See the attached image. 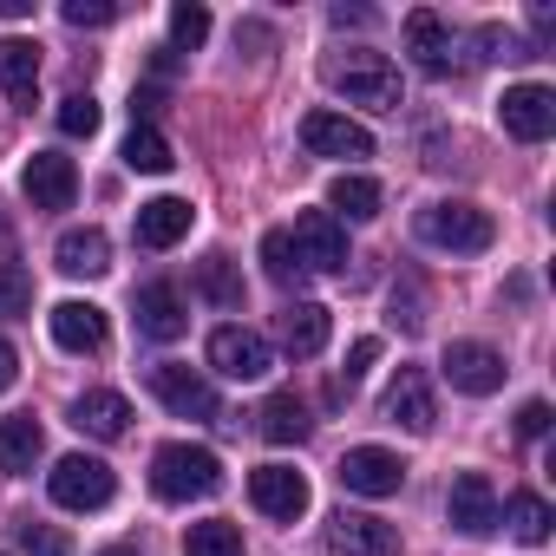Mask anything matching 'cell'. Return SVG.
I'll return each instance as SVG.
<instances>
[{
  "label": "cell",
  "mask_w": 556,
  "mask_h": 556,
  "mask_svg": "<svg viewBox=\"0 0 556 556\" xmlns=\"http://www.w3.org/2000/svg\"><path fill=\"white\" fill-rule=\"evenodd\" d=\"M334 471H341V484H348L354 497H393V491L406 484V465H400V452H387V445H354Z\"/></svg>",
  "instance_id": "cell-9"
},
{
  "label": "cell",
  "mask_w": 556,
  "mask_h": 556,
  "mask_svg": "<svg viewBox=\"0 0 556 556\" xmlns=\"http://www.w3.org/2000/svg\"><path fill=\"white\" fill-rule=\"evenodd\" d=\"M47 328H53V341H60L66 354H99V348H105V308H99V302H60V308L47 315Z\"/></svg>",
  "instance_id": "cell-18"
},
{
  "label": "cell",
  "mask_w": 556,
  "mask_h": 556,
  "mask_svg": "<svg viewBox=\"0 0 556 556\" xmlns=\"http://www.w3.org/2000/svg\"><path fill=\"white\" fill-rule=\"evenodd\" d=\"M66 27H112L118 21V0H66Z\"/></svg>",
  "instance_id": "cell-36"
},
{
  "label": "cell",
  "mask_w": 556,
  "mask_h": 556,
  "mask_svg": "<svg viewBox=\"0 0 556 556\" xmlns=\"http://www.w3.org/2000/svg\"><path fill=\"white\" fill-rule=\"evenodd\" d=\"M21 380V354H14V341H0V393H8Z\"/></svg>",
  "instance_id": "cell-41"
},
{
  "label": "cell",
  "mask_w": 556,
  "mask_h": 556,
  "mask_svg": "<svg viewBox=\"0 0 556 556\" xmlns=\"http://www.w3.org/2000/svg\"><path fill=\"white\" fill-rule=\"evenodd\" d=\"M47 491H53V504H60V510H105V504H112V491H118V478H112V465H105V458L73 452V458H60V465L47 471Z\"/></svg>",
  "instance_id": "cell-4"
},
{
  "label": "cell",
  "mask_w": 556,
  "mask_h": 556,
  "mask_svg": "<svg viewBox=\"0 0 556 556\" xmlns=\"http://www.w3.org/2000/svg\"><path fill=\"white\" fill-rule=\"evenodd\" d=\"M445 517L458 536H491L497 530V491L484 471H458L452 478V497H445Z\"/></svg>",
  "instance_id": "cell-15"
},
{
  "label": "cell",
  "mask_w": 556,
  "mask_h": 556,
  "mask_svg": "<svg viewBox=\"0 0 556 556\" xmlns=\"http://www.w3.org/2000/svg\"><path fill=\"white\" fill-rule=\"evenodd\" d=\"M289 236H295L308 275H334V268H348V229H341V216H328V210H302Z\"/></svg>",
  "instance_id": "cell-7"
},
{
  "label": "cell",
  "mask_w": 556,
  "mask_h": 556,
  "mask_svg": "<svg viewBox=\"0 0 556 556\" xmlns=\"http://www.w3.org/2000/svg\"><path fill=\"white\" fill-rule=\"evenodd\" d=\"M40 452H47V432H40V419L34 413H14V419H0V471H34L40 465Z\"/></svg>",
  "instance_id": "cell-24"
},
{
  "label": "cell",
  "mask_w": 556,
  "mask_h": 556,
  "mask_svg": "<svg viewBox=\"0 0 556 556\" xmlns=\"http://www.w3.org/2000/svg\"><path fill=\"white\" fill-rule=\"evenodd\" d=\"M151 393L177 413V419H216V387L197 374V367H177V361H157L151 367Z\"/></svg>",
  "instance_id": "cell-8"
},
{
  "label": "cell",
  "mask_w": 556,
  "mask_h": 556,
  "mask_svg": "<svg viewBox=\"0 0 556 556\" xmlns=\"http://www.w3.org/2000/svg\"><path fill=\"white\" fill-rule=\"evenodd\" d=\"M478 47H484V60H523V40L510 27H478Z\"/></svg>",
  "instance_id": "cell-38"
},
{
  "label": "cell",
  "mask_w": 556,
  "mask_h": 556,
  "mask_svg": "<svg viewBox=\"0 0 556 556\" xmlns=\"http://www.w3.org/2000/svg\"><path fill=\"white\" fill-rule=\"evenodd\" d=\"M328 334H334V321H328L321 302H289V308H282V348H289L295 361H315V354L328 348Z\"/></svg>",
  "instance_id": "cell-23"
},
{
  "label": "cell",
  "mask_w": 556,
  "mask_h": 556,
  "mask_svg": "<svg viewBox=\"0 0 556 556\" xmlns=\"http://www.w3.org/2000/svg\"><path fill=\"white\" fill-rule=\"evenodd\" d=\"M328 86L348 99V105H367V112H400V66L387 53H367L354 47L348 60L328 66Z\"/></svg>",
  "instance_id": "cell-2"
},
{
  "label": "cell",
  "mask_w": 556,
  "mask_h": 556,
  "mask_svg": "<svg viewBox=\"0 0 556 556\" xmlns=\"http://www.w3.org/2000/svg\"><path fill=\"white\" fill-rule=\"evenodd\" d=\"M223 484V458L210 445H190V439H170L151 452V491L164 504H190V497H210Z\"/></svg>",
  "instance_id": "cell-1"
},
{
  "label": "cell",
  "mask_w": 556,
  "mask_h": 556,
  "mask_svg": "<svg viewBox=\"0 0 556 556\" xmlns=\"http://www.w3.org/2000/svg\"><path fill=\"white\" fill-rule=\"evenodd\" d=\"M73 426H79L86 439H125V432H131V400L112 393V387H92V393L73 400Z\"/></svg>",
  "instance_id": "cell-19"
},
{
  "label": "cell",
  "mask_w": 556,
  "mask_h": 556,
  "mask_svg": "<svg viewBox=\"0 0 556 556\" xmlns=\"http://www.w3.org/2000/svg\"><path fill=\"white\" fill-rule=\"evenodd\" d=\"M380 413H387L393 426H406V432H432V426H439V400H432L426 367H400L393 387H387V400H380Z\"/></svg>",
  "instance_id": "cell-14"
},
{
  "label": "cell",
  "mask_w": 556,
  "mask_h": 556,
  "mask_svg": "<svg viewBox=\"0 0 556 556\" xmlns=\"http://www.w3.org/2000/svg\"><path fill=\"white\" fill-rule=\"evenodd\" d=\"M497 125L517 138V144H543L549 131H556V92L549 86H510L504 92V105H497Z\"/></svg>",
  "instance_id": "cell-6"
},
{
  "label": "cell",
  "mask_w": 556,
  "mask_h": 556,
  "mask_svg": "<svg viewBox=\"0 0 556 556\" xmlns=\"http://www.w3.org/2000/svg\"><path fill=\"white\" fill-rule=\"evenodd\" d=\"M34 14V0H0V21H27Z\"/></svg>",
  "instance_id": "cell-42"
},
{
  "label": "cell",
  "mask_w": 556,
  "mask_h": 556,
  "mask_svg": "<svg viewBox=\"0 0 556 556\" xmlns=\"http://www.w3.org/2000/svg\"><path fill=\"white\" fill-rule=\"evenodd\" d=\"M34 308V275L14 268V262H0V321H21Z\"/></svg>",
  "instance_id": "cell-33"
},
{
  "label": "cell",
  "mask_w": 556,
  "mask_h": 556,
  "mask_svg": "<svg viewBox=\"0 0 556 556\" xmlns=\"http://www.w3.org/2000/svg\"><path fill=\"white\" fill-rule=\"evenodd\" d=\"M504 517H510V536H523V543H543L549 536V504L536 497V491H510V504H504Z\"/></svg>",
  "instance_id": "cell-31"
},
{
  "label": "cell",
  "mask_w": 556,
  "mask_h": 556,
  "mask_svg": "<svg viewBox=\"0 0 556 556\" xmlns=\"http://www.w3.org/2000/svg\"><path fill=\"white\" fill-rule=\"evenodd\" d=\"M249 504H255L262 517H275V523H295V517L315 504V491H308V478H302L295 465H255V471H249Z\"/></svg>",
  "instance_id": "cell-5"
},
{
  "label": "cell",
  "mask_w": 556,
  "mask_h": 556,
  "mask_svg": "<svg viewBox=\"0 0 556 556\" xmlns=\"http://www.w3.org/2000/svg\"><path fill=\"white\" fill-rule=\"evenodd\" d=\"M21 549L27 556H66V536L53 523H21Z\"/></svg>",
  "instance_id": "cell-37"
},
{
  "label": "cell",
  "mask_w": 556,
  "mask_h": 556,
  "mask_svg": "<svg viewBox=\"0 0 556 556\" xmlns=\"http://www.w3.org/2000/svg\"><path fill=\"white\" fill-rule=\"evenodd\" d=\"M439 367H445V380H452L458 393H471V400H484V393L504 387V354L484 348V341H452Z\"/></svg>",
  "instance_id": "cell-13"
},
{
  "label": "cell",
  "mask_w": 556,
  "mask_h": 556,
  "mask_svg": "<svg viewBox=\"0 0 556 556\" xmlns=\"http://www.w3.org/2000/svg\"><path fill=\"white\" fill-rule=\"evenodd\" d=\"M255 432H262L268 445H302V439H308V406H302L295 393H268V406L255 413Z\"/></svg>",
  "instance_id": "cell-26"
},
{
  "label": "cell",
  "mask_w": 556,
  "mask_h": 556,
  "mask_svg": "<svg viewBox=\"0 0 556 556\" xmlns=\"http://www.w3.org/2000/svg\"><path fill=\"white\" fill-rule=\"evenodd\" d=\"M125 164H131V170H144V177H164L177 157H170V138H164L157 125H144V118H138V125H131V138H125Z\"/></svg>",
  "instance_id": "cell-29"
},
{
  "label": "cell",
  "mask_w": 556,
  "mask_h": 556,
  "mask_svg": "<svg viewBox=\"0 0 556 556\" xmlns=\"http://www.w3.org/2000/svg\"><path fill=\"white\" fill-rule=\"evenodd\" d=\"M302 144L315 151V157H374V131L367 125H354L348 112H308L302 118Z\"/></svg>",
  "instance_id": "cell-10"
},
{
  "label": "cell",
  "mask_w": 556,
  "mask_h": 556,
  "mask_svg": "<svg viewBox=\"0 0 556 556\" xmlns=\"http://www.w3.org/2000/svg\"><path fill=\"white\" fill-rule=\"evenodd\" d=\"M419 242L452 249V255H484V249L497 242V223H491V210L452 197V203H426V210H419Z\"/></svg>",
  "instance_id": "cell-3"
},
{
  "label": "cell",
  "mask_w": 556,
  "mask_h": 556,
  "mask_svg": "<svg viewBox=\"0 0 556 556\" xmlns=\"http://www.w3.org/2000/svg\"><path fill=\"white\" fill-rule=\"evenodd\" d=\"M210 40V8H197V0H177L170 8V47H203Z\"/></svg>",
  "instance_id": "cell-34"
},
{
  "label": "cell",
  "mask_w": 556,
  "mask_h": 556,
  "mask_svg": "<svg viewBox=\"0 0 556 556\" xmlns=\"http://www.w3.org/2000/svg\"><path fill=\"white\" fill-rule=\"evenodd\" d=\"M53 262H60V275H105L112 268V242H105V229H66L53 242Z\"/></svg>",
  "instance_id": "cell-25"
},
{
  "label": "cell",
  "mask_w": 556,
  "mask_h": 556,
  "mask_svg": "<svg viewBox=\"0 0 556 556\" xmlns=\"http://www.w3.org/2000/svg\"><path fill=\"white\" fill-rule=\"evenodd\" d=\"M60 131H66V138H92V131H99V99H92V92H73V99L60 105Z\"/></svg>",
  "instance_id": "cell-35"
},
{
  "label": "cell",
  "mask_w": 556,
  "mask_h": 556,
  "mask_svg": "<svg viewBox=\"0 0 556 556\" xmlns=\"http://www.w3.org/2000/svg\"><path fill=\"white\" fill-rule=\"evenodd\" d=\"M328 543L341 556H400V530L387 517H367V510H341L328 523Z\"/></svg>",
  "instance_id": "cell-16"
},
{
  "label": "cell",
  "mask_w": 556,
  "mask_h": 556,
  "mask_svg": "<svg viewBox=\"0 0 556 556\" xmlns=\"http://www.w3.org/2000/svg\"><path fill=\"white\" fill-rule=\"evenodd\" d=\"M517 432H523V439H543V432H549V406H543V400H523Z\"/></svg>",
  "instance_id": "cell-40"
},
{
  "label": "cell",
  "mask_w": 556,
  "mask_h": 556,
  "mask_svg": "<svg viewBox=\"0 0 556 556\" xmlns=\"http://www.w3.org/2000/svg\"><path fill=\"white\" fill-rule=\"evenodd\" d=\"M374 361H380V341H374V334H367V341H354V348H348V387H354Z\"/></svg>",
  "instance_id": "cell-39"
},
{
  "label": "cell",
  "mask_w": 556,
  "mask_h": 556,
  "mask_svg": "<svg viewBox=\"0 0 556 556\" xmlns=\"http://www.w3.org/2000/svg\"><path fill=\"white\" fill-rule=\"evenodd\" d=\"M406 53H413V66L419 73H452V27L432 14V8H413L406 14Z\"/></svg>",
  "instance_id": "cell-17"
},
{
  "label": "cell",
  "mask_w": 556,
  "mask_h": 556,
  "mask_svg": "<svg viewBox=\"0 0 556 556\" xmlns=\"http://www.w3.org/2000/svg\"><path fill=\"white\" fill-rule=\"evenodd\" d=\"M184 556H242V530L229 517H203L184 530Z\"/></svg>",
  "instance_id": "cell-30"
},
{
  "label": "cell",
  "mask_w": 556,
  "mask_h": 556,
  "mask_svg": "<svg viewBox=\"0 0 556 556\" xmlns=\"http://www.w3.org/2000/svg\"><path fill=\"white\" fill-rule=\"evenodd\" d=\"M184 328H190L184 295H177L170 282H144V289H138V334H151V341H177Z\"/></svg>",
  "instance_id": "cell-22"
},
{
  "label": "cell",
  "mask_w": 556,
  "mask_h": 556,
  "mask_svg": "<svg viewBox=\"0 0 556 556\" xmlns=\"http://www.w3.org/2000/svg\"><path fill=\"white\" fill-rule=\"evenodd\" d=\"M99 556H138V549H131V543H112V549H99Z\"/></svg>",
  "instance_id": "cell-43"
},
{
  "label": "cell",
  "mask_w": 556,
  "mask_h": 556,
  "mask_svg": "<svg viewBox=\"0 0 556 556\" xmlns=\"http://www.w3.org/2000/svg\"><path fill=\"white\" fill-rule=\"evenodd\" d=\"M197 289H203L216 308H242V282H236L229 255H203V268H197Z\"/></svg>",
  "instance_id": "cell-32"
},
{
  "label": "cell",
  "mask_w": 556,
  "mask_h": 556,
  "mask_svg": "<svg viewBox=\"0 0 556 556\" xmlns=\"http://www.w3.org/2000/svg\"><path fill=\"white\" fill-rule=\"evenodd\" d=\"M210 367L223 380H262L275 367V354H268V341L255 328H216L210 334Z\"/></svg>",
  "instance_id": "cell-12"
},
{
  "label": "cell",
  "mask_w": 556,
  "mask_h": 556,
  "mask_svg": "<svg viewBox=\"0 0 556 556\" xmlns=\"http://www.w3.org/2000/svg\"><path fill=\"white\" fill-rule=\"evenodd\" d=\"M328 203H334L328 216H348V223H374L387 197H380V184H374V177H361V170H341V177L328 184Z\"/></svg>",
  "instance_id": "cell-27"
},
{
  "label": "cell",
  "mask_w": 556,
  "mask_h": 556,
  "mask_svg": "<svg viewBox=\"0 0 556 556\" xmlns=\"http://www.w3.org/2000/svg\"><path fill=\"white\" fill-rule=\"evenodd\" d=\"M21 190H27L34 210H73L79 170H73V157H60V151H34L27 170H21Z\"/></svg>",
  "instance_id": "cell-11"
},
{
  "label": "cell",
  "mask_w": 556,
  "mask_h": 556,
  "mask_svg": "<svg viewBox=\"0 0 556 556\" xmlns=\"http://www.w3.org/2000/svg\"><path fill=\"white\" fill-rule=\"evenodd\" d=\"M0 86L14 112H34L40 99V47L34 40H0Z\"/></svg>",
  "instance_id": "cell-20"
},
{
  "label": "cell",
  "mask_w": 556,
  "mask_h": 556,
  "mask_svg": "<svg viewBox=\"0 0 556 556\" xmlns=\"http://www.w3.org/2000/svg\"><path fill=\"white\" fill-rule=\"evenodd\" d=\"M262 275H268L275 289H302L308 282V262H302V249H295L289 229H268L262 236Z\"/></svg>",
  "instance_id": "cell-28"
},
{
  "label": "cell",
  "mask_w": 556,
  "mask_h": 556,
  "mask_svg": "<svg viewBox=\"0 0 556 556\" xmlns=\"http://www.w3.org/2000/svg\"><path fill=\"white\" fill-rule=\"evenodd\" d=\"M190 223H197V210H190L184 197H151V203H138V242H144V249H177V242L190 236Z\"/></svg>",
  "instance_id": "cell-21"
}]
</instances>
